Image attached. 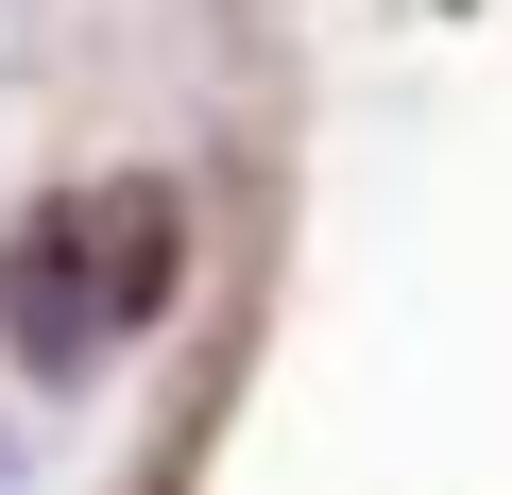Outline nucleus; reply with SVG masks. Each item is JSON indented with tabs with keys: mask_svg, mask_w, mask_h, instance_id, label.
<instances>
[{
	"mask_svg": "<svg viewBox=\"0 0 512 495\" xmlns=\"http://www.w3.org/2000/svg\"><path fill=\"white\" fill-rule=\"evenodd\" d=\"M171 274H188V205L154 171L69 188V205H35L0 239V342H18V376H86L171 308Z\"/></svg>",
	"mask_w": 512,
	"mask_h": 495,
	"instance_id": "f257e3e1",
	"label": "nucleus"
},
{
	"mask_svg": "<svg viewBox=\"0 0 512 495\" xmlns=\"http://www.w3.org/2000/svg\"><path fill=\"white\" fill-rule=\"evenodd\" d=\"M18 35H35V0H0V69H18Z\"/></svg>",
	"mask_w": 512,
	"mask_h": 495,
	"instance_id": "f03ea898",
	"label": "nucleus"
}]
</instances>
